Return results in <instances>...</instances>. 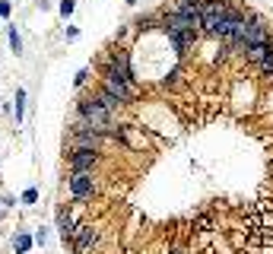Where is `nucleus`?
Here are the masks:
<instances>
[{"instance_id":"nucleus-17","label":"nucleus","mask_w":273,"mask_h":254,"mask_svg":"<svg viewBox=\"0 0 273 254\" xmlns=\"http://www.w3.org/2000/svg\"><path fill=\"white\" fill-rule=\"evenodd\" d=\"M86 80H89V67H83V70H80V74L74 77V83H77V86H83Z\"/></svg>"},{"instance_id":"nucleus-14","label":"nucleus","mask_w":273,"mask_h":254,"mask_svg":"<svg viewBox=\"0 0 273 254\" xmlns=\"http://www.w3.org/2000/svg\"><path fill=\"white\" fill-rule=\"evenodd\" d=\"M23 102H26V93H23V89H16V105H13L16 121H23Z\"/></svg>"},{"instance_id":"nucleus-9","label":"nucleus","mask_w":273,"mask_h":254,"mask_svg":"<svg viewBox=\"0 0 273 254\" xmlns=\"http://www.w3.org/2000/svg\"><path fill=\"white\" fill-rule=\"evenodd\" d=\"M58 232H61L64 245H67V242H74V235H77V223H74V216H70L64 207L58 210Z\"/></svg>"},{"instance_id":"nucleus-1","label":"nucleus","mask_w":273,"mask_h":254,"mask_svg":"<svg viewBox=\"0 0 273 254\" xmlns=\"http://www.w3.org/2000/svg\"><path fill=\"white\" fill-rule=\"evenodd\" d=\"M77 118H83L93 131H99L102 137H115V127H112V112L99 105V99H80L77 105Z\"/></svg>"},{"instance_id":"nucleus-3","label":"nucleus","mask_w":273,"mask_h":254,"mask_svg":"<svg viewBox=\"0 0 273 254\" xmlns=\"http://www.w3.org/2000/svg\"><path fill=\"white\" fill-rule=\"evenodd\" d=\"M70 194H74V201H93L96 197V181L93 175H86V172H70Z\"/></svg>"},{"instance_id":"nucleus-8","label":"nucleus","mask_w":273,"mask_h":254,"mask_svg":"<svg viewBox=\"0 0 273 254\" xmlns=\"http://www.w3.org/2000/svg\"><path fill=\"white\" fill-rule=\"evenodd\" d=\"M172 13H178V16H185V20L200 26V0H175Z\"/></svg>"},{"instance_id":"nucleus-10","label":"nucleus","mask_w":273,"mask_h":254,"mask_svg":"<svg viewBox=\"0 0 273 254\" xmlns=\"http://www.w3.org/2000/svg\"><path fill=\"white\" fill-rule=\"evenodd\" d=\"M166 35H169V42H172V48L178 54H185L194 45V39H197V32H166Z\"/></svg>"},{"instance_id":"nucleus-12","label":"nucleus","mask_w":273,"mask_h":254,"mask_svg":"<svg viewBox=\"0 0 273 254\" xmlns=\"http://www.w3.org/2000/svg\"><path fill=\"white\" fill-rule=\"evenodd\" d=\"M32 242H35V239H32L29 232H16V239H13V248H16V254H26V251L32 248Z\"/></svg>"},{"instance_id":"nucleus-2","label":"nucleus","mask_w":273,"mask_h":254,"mask_svg":"<svg viewBox=\"0 0 273 254\" xmlns=\"http://www.w3.org/2000/svg\"><path fill=\"white\" fill-rule=\"evenodd\" d=\"M232 0H200V29L207 35H216L223 26V20L229 16Z\"/></svg>"},{"instance_id":"nucleus-20","label":"nucleus","mask_w":273,"mask_h":254,"mask_svg":"<svg viewBox=\"0 0 273 254\" xmlns=\"http://www.w3.org/2000/svg\"><path fill=\"white\" fill-rule=\"evenodd\" d=\"M169 254H185V251H181V248H175V251H169Z\"/></svg>"},{"instance_id":"nucleus-18","label":"nucleus","mask_w":273,"mask_h":254,"mask_svg":"<svg viewBox=\"0 0 273 254\" xmlns=\"http://www.w3.org/2000/svg\"><path fill=\"white\" fill-rule=\"evenodd\" d=\"M61 13H64V16L74 13V0H64V4H61Z\"/></svg>"},{"instance_id":"nucleus-4","label":"nucleus","mask_w":273,"mask_h":254,"mask_svg":"<svg viewBox=\"0 0 273 254\" xmlns=\"http://www.w3.org/2000/svg\"><path fill=\"white\" fill-rule=\"evenodd\" d=\"M96 166H99V153H93V150H70V172L93 175Z\"/></svg>"},{"instance_id":"nucleus-19","label":"nucleus","mask_w":273,"mask_h":254,"mask_svg":"<svg viewBox=\"0 0 273 254\" xmlns=\"http://www.w3.org/2000/svg\"><path fill=\"white\" fill-rule=\"evenodd\" d=\"M0 16H10V0H0Z\"/></svg>"},{"instance_id":"nucleus-15","label":"nucleus","mask_w":273,"mask_h":254,"mask_svg":"<svg viewBox=\"0 0 273 254\" xmlns=\"http://www.w3.org/2000/svg\"><path fill=\"white\" fill-rule=\"evenodd\" d=\"M10 48L16 54H23V39H20V32H16V29H10Z\"/></svg>"},{"instance_id":"nucleus-13","label":"nucleus","mask_w":273,"mask_h":254,"mask_svg":"<svg viewBox=\"0 0 273 254\" xmlns=\"http://www.w3.org/2000/svg\"><path fill=\"white\" fill-rule=\"evenodd\" d=\"M258 67H261V74H267V77H273V48L267 51V58H264V61H261Z\"/></svg>"},{"instance_id":"nucleus-11","label":"nucleus","mask_w":273,"mask_h":254,"mask_svg":"<svg viewBox=\"0 0 273 254\" xmlns=\"http://www.w3.org/2000/svg\"><path fill=\"white\" fill-rule=\"evenodd\" d=\"M267 51H270V45H248V48H245V58H248L251 64H261V61L267 58Z\"/></svg>"},{"instance_id":"nucleus-6","label":"nucleus","mask_w":273,"mask_h":254,"mask_svg":"<svg viewBox=\"0 0 273 254\" xmlns=\"http://www.w3.org/2000/svg\"><path fill=\"white\" fill-rule=\"evenodd\" d=\"M159 23H162V29H166V32H200L197 23L185 20V16H178V13H166Z\"/></svg>"},{"instance_id":"nucleus-7","label":"nucleus","mask_w":273,"mask_h":254,"mask_svg":"<svg viewBox=\"0 0 273 254\" xmlns=\"http://www.w3.org/2000/svg\"><path fill=\"white\" fill-rule=\"evenodd\" d=\"M99 242V232L93 229V226H77V235H74V248L80 251V254H86L89 248H93Z\"/></svg>"},{"instance_id":"nucleus-5","label":"nucleus","mask_w":273,"mask_h":254,"mask_svg":"<svg viewBox=\"0 0 273 254\" xmlns=\"http://www.w3.org/2000/svg\"><path fill=\"white\" fill-rule=\"evenodd\" d=\"M102 89H105L108 96H115L121 105L134 102V86H127V83H121V80H115V77H105V80H102Z\"/></svg>"},{"instance_id":"nucleus-16","label":"nucleus","mask_w":273,"mask_h":254,"mask_svg":"<svg viewBox=\"0 0 273 254\" xmlns=\"http://www.w3.org/2000/svg\"><path fill=\"white\" fill-rule=\"evenodd\" d=\"M35 201H39V191H35V188H26V191H23V204H35Z\"/></svg>"}]
</instances>
